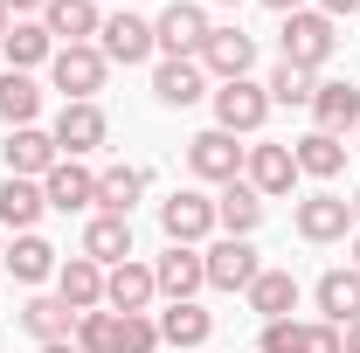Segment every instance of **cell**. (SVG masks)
I'll return each instance as SVG.
<instances>
[{
  "label": "cell",
  "mask_w": 360,
  "mask_h": 353,
  "mask_svg": "<svg viewBox=\"0 0 360 353\" xmlns=\"http://www.w3.org/2000/svg\"><path fill=\"white\" fill-rule=\"evenodd\" d=\"M153 298H160V284H153V264L125 257V264L104 270V305H111V312H146Z\"/></svg>",
  "instance_id": "d6986e66"
},
{
  "label": "cell",
  "mask_w": 360,
  "mask_h": 353,
  "mask_svg": "<svg viewBox=\"0 0 360 353\" xmlns=\"http://www.w3.org/2000/svg\"><path fill=\"white\" fill-rule=\"evenodd\" d=\"M243 160H250V146H236L229 132H194L187 139V174L201 180V187H229V180H243Z\"/></svg>",
  "instance_id": "8992f818"
},
{
  "label": "cell",
  "mask_w": 360,
  "mask_h": 353,
  "mask_svg": "<svg viewBox=\"0 0 360 353\" xmlns=\"http://www.w3.org/2000/svg\"><path fill=\"white\" fill-rule=\"evenodd\" d=\"M347 208H354V229H360V187H354V201H347Z\"/></svg>",
  "instance_id": "ee69618b"
},
{
  "label": "cell",
  "mask_w": 360,
  "mask_h": 353,
  "mask_svg": "<svg viewBox=\"0 0 360 353\" xmlns=\"http://www.w3.org/2000/svg\"><path fill=\"white\" fill-rule=\"evenodd\" d=\"M312 7H319V14H333V21H340V14H354L360 0H312Z\"/></svg>",
  "instance_id": "f35d334b"
},
{
  "label": "cell",
  "mask_w": 360,
  "mask_h": 353,
  "mask_svg": "<svg viewBox=\"0 0 360 353\" xmlns=\"http://www.w3.org/2000/svg\"><path fill=\"white\" fill-rule=\"evenodd\" d=\"M0 7H7V14H14V21H28V14H35V21H42V7H49V0H0Z\"/></svg>",
  "instance_id": "74e56055"
},
{
  "label": "cell",
  "mask_w": 360,
  "mask_h": 353,
  "mask_svg": "<svg viewBox=\"0 0 360 353\" xmlns=\"http://www.w3.org/2000/svg\"><path fill=\"white\" fill-rule=\"evenodd\" d=\"M340 347H347V353H360V319H354V326H340Z\"/></svg>",
  "instance_id": "ab89813d"
},
{
  "label": "cell",
  "mask_w": 360,
  "mask_h": 353,
  "mask_svg": "<svg viewBox=\"0 0 360 353\" xmlns=\"http://www.w3.org/2000/svg\"><path fill=\"white\" fill-rule=\"evenodd\" d=\"M208 97H215V132H229V139H257V132H264V118H270V90L257 84V77L215 84Z\"/></svg>",
  "instance_id": "3957f363"
},
{
  "label": "cell",
  "mask_w": 360,
  "mask_h": 353,
  "mask_svg": "<svg viewBox=\"0 0 360 353\" xmlns=\"http://www.w3.org/2000/svg\"><path fill=\"white\" fill-rule=\"evenodd\" d=\"M291 160H298V180H333L340 167H347V139L305 132V139H291Z\"/></svg>",
  "instance_id": "4316f807"
},
{
  "label": "cell",
  "mask_w": 360,
  "mask_h": 353,
  "mask_svg": "<svg viewBox=\"0 0 360 353\" xmlns=\"http://www.w3.org/2000/svg\"><path fill=\"white\" fill-rule=\"evenodd\" d=\"M42 28L56 49H77V42H97V28H104V14H97V0H49L42 7Z\"/></svg>",
  "instance_id": "e0dca14e"
},
{
  "label": "cell",
  "mask_w": 360,
  "mask_h": 353,
  "mask_svg": "<svg viewBox=\"0 0 360 353\" xmlns=\"http://www.w3.org/2000/svg\"><path fill=\"white\" fill-rule=\"evenodd\" d=\"M208 7L201 0H174V7H160L153 14V42H160V56H201L208 49Z\"/></svg>",
  "instance_id": "52a82bcc"
},
{
  "label": "cell",
  "mask_w": 360,
  "mask_h": 353,
  "mask_svg": "<svg viewBox=\"0 0 360 353\" xmlns=\"http://www.w3.org/2000/svg\"><path fill=\"white\" fill-rule=\"evenodd\" d=\"M104 77H111V63H104L97 42H77V49H56L49 56V84L63 90V104H97Z\"/></svg>",
  "instance_id": "7a4b0ae2"
},
{
  "label": "cell",
  "mask_w": 360,
  "mask_h": 353,
  "mask_svg": "<svg viewBox=\"0 0 360 353\" xmlns=\"http://www.w3.org/2000/svg\"><path fill=\"white\" fill-rule=\"evenodd\" d=\"M354 153H360V125H354Z\"/></svg>",
  "instance_id": "7dc6e473"
},
{
  "label": "cell",
  "mask_w": 360,
  "mask_h": 353,
  "mask_svg": "<svg viewBox=\"0 0 360 353\" xmlns=\"http://www.w3.org/2000/svg\"><path fill=\"white\" fill-rule=\"evenodd\" d=\"M56 298L77 312H97L104 305V264H90V257H63V270H56Z\"/></svg>",
  "instance_id": "ffe728a7"
},
{
  "label": "cell",
  "mask_w": 360,
  "mask_h": 353,
  "mask_svg": "<svg viewBox=\"0 0 360 353\" xmlns=\"http://www.w3.org/2000/svg\"><path fill=\"white\" fill-rule=\"evenodd\" d=\"M35 111H42V84L28 70H7L0 77V118H7V132L14 125H35Z\"/></svg>",
  "instance_id": "1f68e13d"
},
{
  "label": "cell",
  "mask_w": 360,
  "mask_h": 353,
  "mask_svg": "<svg viewBox=\"0 0 360 353\" xmlns=\"http://www.w3.org/2000/svg\"><path fill=\"white\" fill-rule=\"evenodd\" d=\"M208 7H243V0H208Z\"/></svg>",
  "instance_id": "bcb514c9"
},
{
  "label": "cell",
  "mask_w": 360,
  "mask_h": 353,
  "mask_svg": "<svg viewBox=\"0 0 360 353\" xmlns=\"http://www.w3.org/2000/svg\"><path fill=\"white\" fill-rule=\"evenodd\" d=\"M201 264H208V291H250L257 270H264V257H257V243H243V236H215V243L201 250Z\"/></svg>",
  "instance_id": "ba28073f"
},
{
  "label": "cell",
  "mask_w": 360,
  "mask_h": 353,
  "mask_svg": "<svg viewBox=\"0 0 360 353\" xmlns=\"http://www.w3.org/2000/svg\"><path fill=\"white\" fill-rule=\"evenodd\" d=\"M153 97H160L167 111H187V104L208 97V70H201L194 56H167V63L153 70Z\"/></svg>",
  "instance_id": "9a60e30c"
},
{
  "label": "cell",
  "mask_w": 360,
  "mask_h": 353,
  "mask_svg": "<svg viewBox=\"0 0 360 353\" xmlns=\"http://www.w3.org/2000/svg\"><path fill=\"white\" fill-rule=\"evenodd\" d=\"M208 340H215V312H201V298H187V305H167V312H160V347L194 353V347H208Z\"/></svg>",
  "instance_id": "44dd1931"
},
{
  "label": "cell",
  "mask_w": 360,
  "mask_h": 353,
  "mask_svg": "<svg viewBox=\"0 0 360 353\" xmlns=\"http://www.w3.org/2000/svg\"><path fill=\"white\" fill-rule=\"evenodd\" d=\"M257 222H264V194H257L250 180H229L222 194H215V229L250 243V236H257Z\"/></svg>",
  "instance_id": "7402d4cb"
},
{
  "label": "cell",
  "mask_w": 360,
  "mask_h": 353,
  "mask_svg": "<svg viewBox=\"0 0 360 353\" xmlns=\"http://www.w3.org/2000/svg\"><path fill=\"white\" fill-rule=\"evenodd\" d=\"M42 353H77V340H49V347Z\"/></svg>",
  "instance_id": "b9f144b4"
},
{
  "label": "cell",
  "mask_w": 360,
  "mask_h": 353,
  "mask_svg": "<svg viewBox=\"0 0 360 353\" xmlns=\"http://www.w3.org/2000/svg\"><path fill=\"white\" fill-rule=\"evenodd\" d=\"M0 49H7V70H28V77H35L49 56H56V42H49L42 21H14V28L0 35Z\"/></svg>",
  "instance_id": "83f0119b"
},
{
  "label": "cell",
  "mask_w": 360,
  "mask_h": 353,
  "mask_svg": "<svg viewBox=\"0 0 360 353\" xmlns=\"http://www.w3.org/2000/svg\"><path fill=\"white\" fill-rule=\"evenodd\" d=\"M243 298H250V312H264V319H291L298 312V277L291 270H257V284Z\"/></svg>",
  "instance_id": "f546056e"
},
{
  "label": "cell",
  "mask_w": 360,
  "mask_h": 353,
  "mask_svg": "<svg viewBox=\"0 0 360 353\" xmlns=\"http://www.w3.org/2000/svg\"><path fill=\"white\" fill-rule=\"evenodd\" d=\"M49 139H56L63 160H90V153L111 146V118H104V104H63L56 125H49Z\"/></svg>",
  "instance_id": "5b68a950"
},
{
  "label": "cell",
  "mask_w": 360,
  "mask_h": 353,
  "mask_svg": "<svg viewBox=\"0 0 360 353\" xmlns=\"http://www.w3.org/2000/svg\"><path fill=\"white\" fill-rule=\"evenodd\" d=\"M305 111H312V132L347 139V132L360 125V90L333 77V84H319V90H312V104H305Z\"/></svg>",
  "instance_id": "ac0fdd59"
},
{
  "label": "cell",
  "mask_w": 360,
  "mask_h": 353,
  "mask_svg": "<svg viewBox=\"0 0 360 353\" xmlns=\"http://www.w3.org/2000/svg\"><path fill=\"white\" fill-rule=\"evenodd\" d=\"M194 63H201L215 84H236V77L257 70V35H243L236 21H229V28H208V49H201Z\"/></svg>",
  "instance_id": "30bf717a"
},
{
  "label": "cell",
  "mask_w": 360,
  "mask_h": 353,
  "mask_svg": "<svg viewBox=\"0 0 360 353\" xmlns=\"http://www.w3.org/2000/svg\"><path fill=\"white\" fill-rule=\"evenodd\" d=\"M264 90H270V104H312L319 77H312V70H298V63H277Z\"/></svg>",
  "instance_id": "836d02e7"
},
{
  "label": "cell",
  "mask_w": 360,
  "mask_h": 353,
  "mask_svg": "<svg viewBox=\"0 0 360 353\" xmlns=\"http://www.w3.org/2000/svg\"><path fill=\"white\" fill-rule=\"evenodd\" d=\"M277 63H298V70H326L333 63V49H340V21L333 14H319V7H298V14H284V28H277Z\"/></svg>",
  "instance_id": "6da1fadb"
},
{
  "label": "cell",
  "mask_w": 360,
  "mask_h": 353,
  "mask_svg": "<svg viewBox=\"0 0 360 353\" xmlns=\"http://www.w3.org/2000/svg\"><path fill=\"white\" fill-rule=\"evenodd\" d=\"M298 347H305V319H264L257 353H298Z\"/></svg>",
  "instance_id": "d590c367"
},
{
  "label": "cell",
  "mask_w": 360,
  "mask_h": 353,
  "mask_svg": "<svg viewBox=\"0 0 360 353\" xmlns=\"http://www.w3.org/2000/svg\"><path fill=\"white\" fill-rule=\"evenodd\" d=\"M111 353H160V319H153V312H118Z\"/></svg>",
  "instance_id": "d6a6232c"
},
{
  "label": "cell",
  "mask_w": 360,
  "mask_h": 353,
  "mask_svg": "<svg viewBox=\"0 0 360 353\" xmlns=\"http://www.w3.org/2000/svg\"><path fill=\"white\" fill-rule=\"evenodd\" d=\"M160 229H167V243L208 250V236H215V194H201V187L167 194V201H160Z\"/></svg>",
  "instance_id": "277c9868"
},
{
  "label": "cell",
  "mask_w": 360,
  "mask_h": 353,
  "mask_svg": "<svg viewBox=\"0 0 360 353\" xmlns=\"http://www.w3.org/2000/svg\"><path fill=\"white\" fill-rule=\"evenodd\" d=\"M0 236H7V229H0ZM0 257H7V243H0Z\"/></svg>",
  "instance_id": "c3c4849f"
},
{
  "label": "cell",
  "mask_w": 360,
  "mask_h": 353,
  "mask_svg": "<svg viewBox=\"0 0 360 353\" xmlns=\"http://www.w3.org/2000/svg\"><path fill=\"white\" fill-rule=\"evenodd\" d=\"M84 257L90 264H125V257H132V222L125 215H90L84 222Z\"/></svg>",
  "instance_id": "d4e9b609"
},
{
  "label": "cell",
  "mask_w": 360,
  "mask_h": 353,
  "mask_svg": "<svg viewBox=\"0 0 360 353\" xmlns=\"http://www.w3.org/2000/svg\"><path fill=\"white\" fill-rule=\"evenodd\" d=\"M347 270H354V277H360V236H354V257H347Z\"/></svg>",
  "instance_id": "7bdbcfd3"
},
{
  "label": "cell",
  "mask_w": 360,
  "mask_h": 353,
  "mask_svg": "<svg viewBox=\"0 0 360 353\" xmlns=\"http://www.w3.org/2000/svg\"><path fill=\"white\" fill-rule=\"evenodd\" d=\"M97 49H104V63H146V56H160V42H153V21L146 14H104V28H97Z\"/></svg>",
  "instance_id": "8fae6325"
},
{
  "label": "cell",
  "mask_w": 360,
  "mask_h": 353,
  "mask_svg": "<svg viewBox=\"0 0 360 353\" xmlns=\"http://www.w3.org/2000/svg\"><path fill=\"white\" fill-rule=\"evenodd\" d=\"M312 298H319V319H326V326H354L360 319V277L340 264V270H326L312 284Z\"/></svg>",
  "instance_id": "cb8c5ba5"
},
{
  "label": "cell",
  "mask_w": 360,
  "mask_h": 353,
  "mask_svg": "<svg viewBox=\"0 0 360 353\" xmlns=\"http://www.w3.org/2000/svg\"><path fill=\"white\" fill-rule=\"evenodd\" d=\"M270 14H298V7H312V0H264Z\"/></svg>",
  "instance_id": "60d3db41"
},
{
  "label": "cell",
  "mask_w": 360,
  "mask_h": 353,
  "mask_svg": "<svg viewBox=\"0 0 360 353\" xmlns=\"http://www.w3.org/2000/svg\"><path fill=\"white\" fill-rule=\"evenodd\" d=\"M21 326L35 333V347H49V340H70V333H77V312L63 305V298H42V291H35V298L21 305Z\"/></svg>",
  "instance_id": "4dcf8cb0"
},
{
  "label": "cell",
  "mask_w": 360,
  "mask_h": 353,
  "mask_svg": "<svg viewBox=\"0 0 360 353\" xmlns=\"http://www.w3.org/2000/svg\"><path fill=\"white\" fill-rule=\"evenodd\" d=\"M49 215L42 201V180H0V229H14V236H35V222Z\"/></svg>",
  "instance_id": "603a6c76"
},
{
  "label": "cell",
  "mask_w": 360,
  "mask_h": 353,
  "mask_svg": "<svg viewBox=\"0 0 360 353\" xmlns=\"http://www.w3.org/2000/svg\"><path fill=\"white\" fill-rule=\"evenodd\" d=\"M111 333H118V312H84V319H77V333H70V340H77V353H111Z\"/></svg>",
  "instance_id": "e575fe53"
},
{
  "label": "cell",
  "mask_w": 360,
  "mask_h": 353,
  "mask_svg": "<svg viewBox=\"0 0 360 353\" xmlns=\"http://www.w3.org/2000/svg\"><path fill=\"white\" fill-rule=\"evenodd\" d=\"M42 201L56 215H97V174H90L84 160H56L42 174Z\"/></svg>",
  "instance_id": "9c48e42d"
},
{
  "label": "cell",
  "mask_w": 360,
  "mask_h": 353,
  "mask_svg": "<svg viewBox=\"0 0 360 353\" xmlns=\"http://www.w3.org/2000/svg\"><path fill=\"white\" fill-rule=\"evenodd\" d=\"M298 353H347L340 347V326H326V319H305V347Z\"/></svg>",
  "instance_id": "8d00e7d4"
},
{
  "label": "cell",
  "mask_w": 360,
  "mask_h": 353,
  "mask_svg": "<svg viewBox=\"0 0 360 353\" xmlns=\"http://www.w3.org/2000/svg\"><path fill=\"white\" fill-rule=\"evenodd\" d=\"M0 264L14 270V284H49V277L63 270V257H56V243H42V236H14Z\"/></svg>",
  "instance_id": "484cf974"
},
{
  "label": "cell",
  "mask_w": 360,
  "mask_h": 353,
  "mask_svg": "<svg viewBox=\"0 0 360 353\" xmlns=\"http://www.w3.org/2000/svg\"><path fill=\"white\" fill-rule=\"evenodd\" d=\"M153 284H160V298H167V305H187L194 291H208V264H201V250L167 243V257L153 264Z\"/></svg>",
  "instance_id": "4fadbf2b"
},
{
  "label": "cell",
  "mask_w": 360,
  "mask_h": 353,
  "mask_svg": "<svg viewBox=\"0 0 360 353\" xmlns=\"http://www.w3.org/2000/svg\"><path fill=\"white\" fill-rule=\"evenodd\" d=\"M7 28H14V14H7V7H0V35H7Z\"/></svg>",
  "instance_id": "f6af8a7d"
},
{
  "label": "cell",
  "mask_w": 360,
  "mask_h": 353,
  "mask_svg": "<svg viewBox=\"0 0 360 353\" xmlns=\"http://www.w3.org/2000/svg\"><path fill=\"white\" fill-rule=\"evenodd\" d=\"M291 222H298V236L305 243H347V229H354V208L340 201V194H305L298 208H291Z\"/></svg>",
  "instance_id": "5bb4252c"
},
{
  "label": "cell",
  "mask_w": 360,
  "mask_h": 353,
  "mask_svg": "<svg viewBox=\"0 0 360 353\" xmlns=\"http://www.w3.org/2000/svg\"><path fill=\"white\" fill-rule=\"evenodd\" d=\"M139 194H146V167H104V174H97V215H125L132 222Z\"/></svg>",
  "instance_id": "f1b7e54d"
},
{
  "label": "cell",
  "mask_w": 360,
  "mask_h": 353,
  "mask_svg": "<svg viewBox=\"0 0 360 353\" xmlns=\"http://www.w3.org/2000/svg\"><path fill=\"white\" fill-rule=\"evenodd\" d=\"M243 180H250L264 201H284V194L298 187V160H291V146L257 139V146H250V160H243Z\"/></svg>",
  "instance_id": "7c38bea8"
},
{
  "label": "cell",
  "mask_w": 360,
  "mask_h": 353,
  "mask_svg": "<svg viewBox=\"0 0 360 353\" xmlns=\"http://www.w3.org/2000/svg\"><path fill=\"white\" fill-rule=\"evenodd\" d=\"M0 160H7V174H14V180H42L63 153H56V139H49L42 125H14L7 146H0Z\"/></svg>",
  "instance_id": "2e32d148"
}]
</instances>
